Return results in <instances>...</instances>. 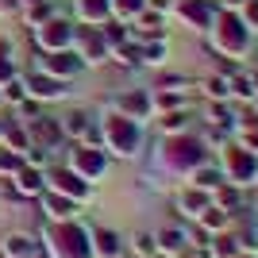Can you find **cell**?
<instances>
[{
    "label": "cell",
    "mask_w": 258,
    "mask_h": 258,
    "mask_svg": "<svg viewBox=\"0 0 258 258\" xmlns=\"http://www.w3.org/2000/svg\"><path fill=\"white\" fill-rule=\"evenodd\" d=\"M208 35H212V50H220L224 58H243L250 50V27L243 23V16L235 8L216 12Z\"/></svg>",
    "instance_id": "cell-1"
},
{
    "label": "cell",
    "mask_w": 258,
    "mask_h": 258,
    "mask_svg": "<svg viewBox=\"0 0 258 258\" xmlns=\"http://www.w3.org/2000/svg\"><path fill=\"white\" fill-rule=\"evenodd\" d=\"M139 143H143V131L139 123L123 112H108L100 119V147H108L112 154L119 158H131V154H139Z\"/></svg>",
    "instance_id": "cell-2"
},
{
    "label": "cell",
    "mask_w": 258,
    "mask_h": 258,
    "mask_svg": "<svg viewBox=\"0 0 258 258\" xmlns=\"http://www.w3.org/2000/svg\"><path fill=\"white\" fill-rule=\"evenodd\" d=\"M162 162L173 166V170H197V166L205 162V147H201V139H193V135H173V139H166V147H162Z\"/></svg>",
    "instance_id": "cell-3"
},
{
    "label": "cell",
    "mask_w": 258,
    "mask_h": 258,
    "mask_svg": "<svg viewBox=\"0 0 258 258\" xmlns=\"http://www.w3.org/2000/svg\"><path fill=\"white\" fill-rule=\"evenodd\" d=\"M74 23L70 20H62V16H46L43 23H35V46L43 54H50V50H70L74 46Z\"/></svg>",
    "instance_id": "cell-4"
},
{
    "label": "cell",
    "mask_w": 258,
    "mask_h": 258,
    "mask_svg": "<svg viewBox=\"0 0 258 258\" xmlns=\"http://www.w3.org/2000/svg\"><path fill=\"white\" fill-rule=\"evenodd\" d=\"M50 250H54V258H89L93 254V243H89V235L81 227L62 220V227L50 231Z\"/></svg>",
    "instance_id": "cell-5"
},
{
    "label": "cell",
    "mask_w": 258,
    "mask_h": 258,
    "mask_svg": "<svg viewBox=\"0 0 258 258\" xmlns=\"http://www.w3.org/2000/svg\"><path fill=\"white\" fill-rule=\"evenodd\" d=\"M74 46H77V58H81V62H93V66L104 62L108 54H112V46H108V39H104L100 27H77Z\"/></svg>",
    "instance_id": "cell-6"
},
{
    "label": "cell",
    "mask_w": 258,
    "mask_h": 258,
    "mask_svg": "<svg viewBox=\"0 0 258 258\" xmlns=\"http://www.w3.org/2000/svg\"><path fill=\"white\" fill-rule=\"evenodd\" d=\"M216 0H177V16H181L193 31H208L216 20Z\"/></svg>",
    "instance_id": "cell-7"
},
{
    "label": "cell",
    "mask_w": 258,
    "mask_h": 258,
    "mask_svg": "<svg viewBox=\"0 0 258 258\" xmlns=\"http://www.w3.org/2000/svg\"><path fill=\"white\" fill-rule=\"evenodd\" d=\"M224 166H227V173H231V181H250V177L258 173L254 151H247V147H227L224 151Z\"/></svg>",
    "instance_id": "cell-8"
},
{
    "label": "cell",
    "mask_w": 258,
    "mask_h": 258,
    "mask_svg": "<svg viewBox=\"0 0 258 258\" xmlns=\"http://www.w3.org/2000/svg\"><path fill=\"white\" fill-rule=\"evenodd\" d=\"M27 139H35L39 147H58L62 143V123L54 116H35V119H27Z\"/></svg>",
    "instance_id": "cell-9"
},
{
    "label": "cell",
    "mask_w": 258,
    "mask_h": 258,
    "mask_svg": "<svg viewBox=\"0 0 258 258\" xmlns=\"http://www.w3.org/2000/svg\"><path fill=\"white\" fill-rule=\"evenodd\" d=\"M81 58H77V50H50L43 54V74H54V77H74L81 74Z\"/></svg>",
    "instance_id": "cell-10"
},
{
    "label": "cell",
    "mask_w": 258,
    "mask_h": 258,
    "mask_svg": "<svg viewBox=\"0 0 258 258\" xmlns=\"http://www.w3.org/2000/svg\"><path fill=\"white\" fill-rule=\"evenodd\" d=\"M23 85H27V93H31V97H39V100H54V97H62V93H66V89H62V77L43 74V70H39V74H31Z\"/></svg>",
    "instance_id": "cell-11"
},
{
    "label": "cell",
    "mask_w": 258,
    "mask_h": 258,
    "mask_svg": "<svg viewBox=\"0 0 258 258\" xmlns=\"http://www.w3.org/2000/svg\"><path fill=\"white\" fill-rule=\"evenodd\" d=\"M74 166H77L81 177H100L108 162H104V151H97V147H77L74 151Z\"/></svg>",
    "instance_id": "cell-12"
},
{
    "label": "cell",
    "mask_w": 258,
    "mask_h": 258,
    "mask_svg": "<svg viewBox=\"0 0 258 258\" xmlns=\"http://www.w3.org/2000/svg\"><path fill=\"white\" fill-rule=\"evenodd\" d=\"M151 93L147 89H135V93H123V97L116 100V112H123V116H131V119H143L147 112H151Z\"/></svg>",
    "instance_id": "cell-13"
},
{
    "label": "cell",
    "mask_w": 258,
    "mask_h": 258,
    "mask_svg": "<svg viewBox=\"0 0 258 258\" xmlns=\"http://www.w3.org/2000/svg\"><path fill=\"white\" fill-rule=\"evenodd\" d=\"M54 185H58V193L74 197V201H85L89 197V185H85V177H81L77 170H58L54 173Z\"/></svg>",
    "instance_id": "cell-14"
},
{
    "label": "cell",
    "mask_w": 258,
    "mask_h": 258,
    "mask_svg": "<svg viewBox=\"0 0 258 258\" xmlns=\"http://www.w3.org/2000/svg\"><path fill=\"white\" fill-rule=\"evenodd\" d=\"M0 254H4V258H31V254H35V243H31V235L12 231V235L0 243Z\"/></svg>",
    "instance_id": "cell-15"
},
{
    "label": "cell",
    "mask_w": 258,
    "mask_h": 258,
    "mask_svg": "<svg viewBox=\"0 0 258 258\" xmlns=\"http://www.w3.org/2000/svg\"><path fill=\"white\" fill-rule=\"evenodd\" d=\"M77 16H81L85 23H108L112 0H77Z\"/></svg>",
    "instance_id": "cell-16"
},
{
    "label": "cell",
    "mask_w": 258,
    "mask_h": 258,
    "mask_svg": "<svg viewBox=\"0 0 258 258\" xmlns=\"http://www.w3.org/2000/svg\"><path fill=\"white\" fill-rule=\"evenodd\" d=\"M58 123H62V135H74V139H85V135H89V116L81 112V108L66 112Z\"/></svg>",
    "instance_id": "cell-17"
},
{
    "label": "cell",
    "mask_w": 258,
    "mask_h": 258,
    "mask_svg": "<svg viewBox=\"0 0 258 258\" xmlns=\"http://www.w3.org/2000/svg\"><path fill=\"white\" fill-rule=\"evenodd\" d=\"M16 177H20V193H27V197H39V193H43V173H39V170L20 166V170H16Z\"/></svg>",
    "instance_id": "cell-18"
},
{
    "label": "cell",
    "mask_w": 258,
    "mask_h": 258,
    "mask_svg": "<svg viewBox=\"0 0 258 258\" xmlns=\"http://www.w3.org/2000/svg\"><path fill=\"white\" fill-rule=\"evenodd\" d=\"M43 205H46V212H50L54 220H70V216H74V201H66L62 193H46Z\"/></svg>",
    "instance_id": "cell-19"
},
{
    "label": "cell",
    "mask_w": 258,
    "mask_h": 258,
    "mask_svg": "<svg viewBox=\"0 0 258 258\" xmlns=\"http://www.w3.org/2000/svg\"><path fill=\"white\" fill-rule=\"evenodd\" d=\"M93 243H97V254L100 258H119V239L112 235V231H97Z\"/></svg>",
    "instance_id": "cell-20"
},
{
    "label": "cell",
    "mask_w": 258,
    "mask_h": 258,
    "mask_svg": "<svg viewBox=\"0 0 258 258\" xmlns=\"http://www.w3.org/2000/svg\"><path fill=\"white\" fill-rule=\"evenodd\" d=\"M143 8H147V0H112V16L119 20H135Z\"/></svg>",
    "instance_id": "cell-21"
},
{
    "label": "cell",
    "mask_w": 258,
    "mask_h": 258,
    "mask_svg": "<svg viewBox=\"0 0 258 258\" xmlns=\"http://www.w3.org/2000/svg\"><path fill=\"white\" fill-rule=\"evenodd\" d=\"M185 119H189V116H185L181 108H170V112L162 116V131H170V135H177V131L185 127Z\"/></svg>",
    "instance_id": "cell-22"
},
{
    "label": "cell",
    "mask_w": 258,
    "mask_h": 258,
    "mask_svg": "<svg viewBox=\"0 0 258 258\" xmlns=\"http://www.w3.org/2000/svg\"><path fill=\"white\" fill-rule=\"evenodd\" d=\"M143 62H147V66H162V62H166V43H162V39H158V43H147V46H143Z\"/></svg>",
    "instance_id": "cell-23"
},
{
    "label": "cell",
    "mask_w": 258,
    "mask_h": 258,
    "mask_svg": "<svg viewBox=\"0 0 258 258\" xmlns=\"http://www.w3.org/2000/svg\"><path fill=\"white\" fill-rule=\"evenodd\" d=\"M0 97H8V100H27V85H23L20 77H8L4 81V93Z\"/></svg>",
    "instance_id": "cell-24"
},
{
    "label": "cell",
    "mask_w": 258,
    "mask_h": 258,
    "mask_svg": "<svg viewBox=\"0 0 258 258\" xmlns=\"http://www.w3.org/2000/svg\"><path fill=\"white\" fill-rule=\"evenodd\" d=\"M205 93H208V97H216V100H224L227 93H231V85H227V77H208Z\"/></svg>",
    "instance_id": "cell-25"
},
{
    "label": "cell",
    "mask_w": 258,
    "mask_h": 258,
    "mask_svg": "<svg viewBox=\"0 0 258 258\" xmlns=\"http://www.w3.org/2000/svg\"><path fill=\"white\" fill-rule=\"evenodd\" d=\"M239 16H243V23H247V27H250V31H254V27H258V0H243V4H239Z\"/></svg>",
    "instance_id": "cell-26"
},
{
    "label": "cell",
    "mask_w": 258,
    "mask_h": 258,
    "mask_svg": "<svg viewBox=\"0 0 258 258\" xmlns=\"http://www.w3.org/2000/svg\"><path fill=\"white\" fill-rule=\"evenodd\" d=\"M197 185H201V189H212V185H220V173H216V170H208V166H205V162H201V166H197Z\"/></svg>",
    "instance_id": "cell-27"
},
{
    "label": "cell",
    "mask_w": 258,
    "mask_h": 258,
    "mask_svg": "<svg viewBox=\"0 0 258 258\" xmlns=\"http://www.w3.org/2000/svg\"><path fill=\"white\" fill-rule=\"evenodd\" d=\"M158 239H162V250H166V254H177V250L185 247V239L177 235V231H162Z\"/></svg>",
    "instance_id": "cell-28"
},
{
    "label": "cell",
    "mask_w": 258,
    "mask_h": 258,
    "mask_svg": "<svg viewBox=\"0 0 258 258\" xmlns=\"http://www.w3.org/2000/svg\"><path fill=\"white\" fill-rule=\"evenodd\" d=\"M208 197L205 193H197V189H189V193H181V208H205Z\"/></svg>",
    "instance_id": "cell-29"
},
{
    "label": "cell",
    "mask_w": 258,
    "mask_h": 258,
    "mask_svg": "<svg viewBox=\"0 0 258 258\" xmlns=\"http://www.w3.org/2000/svg\"><path fill=\"white\" fill-rule=\"evenodd\" d=\"M8 77H16V70H12V62H8V46L0 43V81H8Z\"/></svg>",
    "instance_id": "cell-30"
},
{
    "label": "cell",
    "mask_w": 258,
    "mask_h": 258,
    "mask_svg": "<svg viewBox=\"0 0 258 258\" xmlns=\"http://www.w3.org/2000/svg\"><path fill=\"white\" fill-rule=\"evenodd\" d=\"M0 170H20V154L16 151H0Z\"/></svg>",
    "instance_id": "cell-31"
},
{
    "label": "cell",
    "mask_w": 258,
    "mask_h": 258,
    "mask_svg": "<svg viewBox=\"0 0 258 258\" xmlns=\"http://www.w3.org/2000/svg\"><path fill=\"white\" fill-rule=\"evenodd\" d=\"M205 224L208 227H224V212H220V208H205Z\"/></svg>",
    "instance_id": "cell-32"
},
{
    "label": "cell",
    "mask_w": 258,
    "mask_h": 258,
    "mask_svg": "<svg viewBox=\"0 0 258 258\" xmlns=\"http://www.w3.org/2000/svg\"><path fill=\"white\" fill-rule=\"evenodd\" d=\"M243 147H247V151H258V127H247V131H243Z\"/></svg>",
    "instance_id": "cell-33"
},
{
    "label": "cell",
    "mask_w": 258,
    "mask_h": 258,
    "mask_svg": "<svg viewBox=\"0 0 258 258\" xmlns=\"http://www.w3.org/2000/svg\"><path fill=\"white\" fill-rule=\"evenodd\" d=\"M216 250H220V258H231V254H235V247H231V239H220V247H216Z\"/></svg>",
    "instance_id": "cell-34"
},
{
    "label": "cell",
    "mask_w": 258,
    "mask_h": 258,
    "mask_svg": "<svg viewBox=\"0 0 258 258\" xmlns=\"http://www.w3.org/2000/svg\"><path fill=\"white\" fill-rule=\"evenodd\" d=\"M23 4H27V8H31V4H35V8H39V4H46V0H23Z\"/></svg>",
    "instance_id": "cell-35"
},
{
    "label": "cell",
    "mask_w": 258,
    "mask_h": 258,
    "mask_svg": "<svg viewBox=\"0 0 258 258\" xmlns=\"http://www.w3.org/2000/svg\"><path fill=\"white\" fill-rule=\"evenodd\" d=\"M254 112H258V93H254Z\"/></svg>",
    "instance_id": "cell-36"
}]
</instances>
